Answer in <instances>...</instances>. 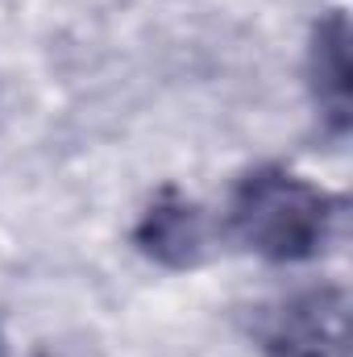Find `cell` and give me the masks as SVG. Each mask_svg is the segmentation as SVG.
<instances>
[{
    "label": "cell",
    "instance_id": "3957f363",
    "mask_svg": "<svg viewBox=\"0 0 353 357\" xmlns=\"http://www.w3.org/2000/svg\"><path fill=\"white\" fill-rule=\"evenodd\" d=\"M308 96L329 133H350L353 125V67H350V17L341 8L324 13L308 38Z\"/></svg>",
    "mask_w": 353,
    "mask_h": 357
},
{
    "label": "cell",
    "instance_id": "5b68a950",
    "mask_svg": "<svg viewBox=\"0 0 353 357\" xmlns=\"http://www.w3.org/2000/svg\"><path fill=\"white\" fill-rule=\"evenodd\" d=\"M0 357H8V337H4V328H0Z\"/></svg>",
    "mask_w": 353,
    "mask_h": 357
},
{
    "label": "cell",
    "instance_id": "6da1fadb",
    "mask_svg": "<svg viewBox=\"0 0 353 357\" xmlns=\"http://www.w3.org/2000/svg\"><path fill=\"white\" fill-rule=\"evenodd\" d=\"M341 199L287 167H254L229 195V233L266 262H312L329 250Z\"/></svg>",
    "mask_w": 353,
    "mask_h": 357
},
{
    "label": "cell",
    "instance_id": "7a4b0ae2",
    "mask_svg": "<svg viewBox=\"0 0 353 357\" xmlns=\"http://www.w3.org/2000/svg\"><path fill=\"white\" fill-rule=\"evenodd\" d=\"M262 357H350V295L333 282L303 287L254 320Z\"/></svg>",
    "mask_w": 353,
    "mask_h": 357
},
{
    "label": "cell",
    "instance_id": "277c9868",
    "mask_svg": "<svg viewBox=\"0 0 353 357\" xmlns=\"http://www.w3.org/2000/svg\"><path fill=\"white\" fill-rule=\"evenodd\" d=\"M133 245L163 270H195L208 258V216L179 187H163L133 225Z\"/></svg>",
    "mask_w": 353,
    "mask_h": 357
}]
</instances>
